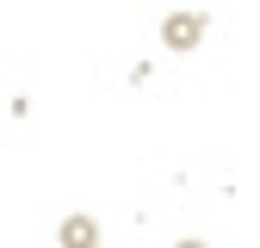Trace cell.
Segmentation results:
<instances>
[{
	"instance_id": "1",
	"label": "cell",
	"mask_w": 260,
	"mask_h": 248,
	"mask_svg": "<svg viewBox=\"0 0 260 248\" xmlns=\"http://www.w3.org/2000/svg\"><path fill=\"white\" fill-rule=\"evenodd\" d=\"M161 38H168V50H192L205 38V19H192V13H174L168 25H161Z\"/></svg>"
}]
</instances>
